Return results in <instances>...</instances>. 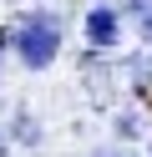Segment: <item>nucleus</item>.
Segmentation results:
<instances>
[{"instance_id":"f257e3e1","label":"nucleus","mask_w":152,"mask_h":157,"mask_svg":"<svg viewBox=\"0 0 152 157\" xmlns=\"http://www.w3.org/2000/svg\"><path fill=\"white\" fill-rule=\"evenodd\" d=\"M15 51H20V61H25L30 71H46V66L56 61V51H61L56 15H25V25H20V36H15Z\"/></svg>"},{"instance_id":"f03ea898","label":"nucleus","mask_w":152,"mask_h":157,"mask_svg":"<svg viewBox=\"0 0 152 157\" xmlns=\"http://www.w3.org/2000/svg\"><path fill=\"white\" fill-rule=\"evenodd\" d=\"M86 36H91V46H111L117 41V15H111L107 5H96V10L86 15Z\"/></svg>"},{"instance_id":"7ed1b4c3","label":"nucleus","mask_w":152,"mask_h":157,"mask_svg":"<svg viewBox=\"0 0 152 157\" xmlns=\"http://www.w3.org/2000/svg\"><path fill=\"white\" fill-rule=\"evenodd\" d=\"M0 41H5V31H0Z\"/></svg>"}]
</instances>
